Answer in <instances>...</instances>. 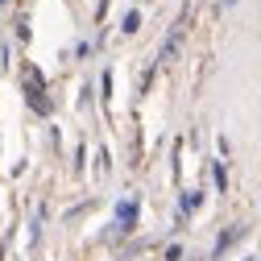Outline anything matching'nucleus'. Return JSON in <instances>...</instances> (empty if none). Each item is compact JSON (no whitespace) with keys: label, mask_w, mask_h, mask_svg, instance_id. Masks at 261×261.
<instances>
[{"label":"nucleus","mask_w":261,"mask_h":261,"mask_svg":"<svg viewBox=\"0 0 261 261\" xmlns=\"http://www.w3.org/2000/svg\"><path fill=\"white\" fill-rule=\"evenodd\" d=\"M199 207V191H191V195H182V212H195Z\"/></svg>","instance_id":"obj_4"},{"label":"nucleus","mask_w":261,"mask_h":261,"mask_svg":"<svg viewBox=\"0 0 261 261\" xmlns=\"http://www.w3.org/2000/svg\"><path fill=\"white\" fill-rule=\"evenodd\" d=\"M133 220H137V203H124V207H120V224L133 228Z\"/></svg>","instance_id":"obj_1"},{"label":"nucleus","mask_w":261,"mask_h":261,"mask_svg":"<svg viewBox=\"0 0 261 261\" xmlns=\"http://www.w3.org/2000/svg\"><path fill=\"white\" fill-rule=\"evenodd\" d=\"M137 25H141V13H124V34H137Z\"/></svg>","instance_id":"obj_2"},{"label":"nucleus","mask_w":261,"mask_h":261,"mask_svg":"<svg viewBox=\"0 0 261 261\" xmlns=\"http://www.w3.org/2000/svg\"><path fill=\"white\" fill-rule=\"evenodd\" d=\"M212 178H216V187H220V191L228 187V174H224V162H216V166H212Z\"/></svg>","instance_id":"obj_3"}]
</instances>
